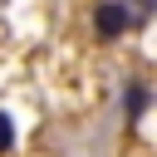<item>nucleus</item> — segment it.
I'll use <instances>...</instances> for the list:
<instances>
[{
	"label": "nucleus",
	"mask_w": 157,
	"mask_h": 157,
	"mask_svg": "<svg viewBox=\"0 0 157 157\" xmlns=\"http://www.w3.org/2000/svg\"><path fill=\"white\" fill-rule=\"evenodd\" d=\"M132 25H137V20H132L128 0H98V10H93V34H98L103 44L123 39V34L132 29Z\"/></svg>",
	"instance_id": "obj_1"
},
{
	"label": "nucleus",
	"mask_w": 157,
	"mask_h": 157,
	"mask_svg": "<svg viewBox=\"0 0 157 157\" xmlns=\"http://www.w3.org/2000/svg\"><path fill=\"white\" fill-rule=\"evenodd\" d=\"M123 108H128V118L137 123V118H142V108H147V83H137V78H132V83H128V93H123Z\"/></svg>",
	"instance_id": "obj_2"
},
{
	"label": "nucleus",
	"mask_w": 157,
	"mask_h": 157,
	"mask_svg": "<svg viewBox=\"0 0 157 157\" xmlns=\"http://www.w3.org/2000/svg\"><path fill=\"white\" fill-rule=\"evenodd\" d=\"M15 147V123H10V113H0V157Z\"/></svg>",
	"instance_id": "obj_3"
},
{
	"label": "nucleus",
	"mask_w": 157,
	"mask_h": 157,
	"mask_svg": "<svg viewBox=\"0 0 157 157\" xmlns=\"http://www.w3.org/2000/svg\"><path fill=\"white\" fill-rule=\"evenodd\" d=\"M128 10H132V20H152L157 5H152V0H128Z\"/></svg>",
	"instance_id": "obj_4"
}]
</instances>
